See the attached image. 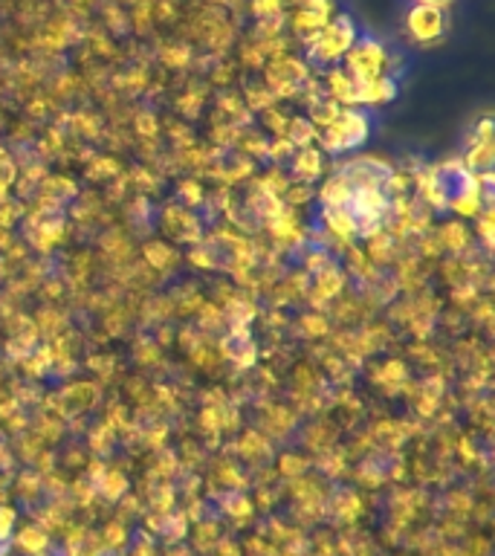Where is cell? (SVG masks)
Listing matches in <instances>:
<instances>
[{
	"label": "cell",
	"mask_w": 495,
	"mask_h": 556,
	"mask_svg": "<svg viewBox=\"0 0 495 556\" xmlns=\"http://www.w3.org/2000/svg\"><path fill=\"white\" fill-rule=\"evenodd\" d=\"M420 3H434V7L443 9V3H452V0H420Z\"/></svg>",
	"instance_id": "37"
},
{
	"label": "cell",
	"mask_w": 495,
	"mask_h": 556,
	"mask_svg": "<svg viewBox=\"0 0 495 556\" xmlns=\"http://www.w3.org/2000/svg\"><path fill=\"white\" fill-rule=\"evenodd\" d=\"M293 172L299 180L304 182H310L316 174L321 172V156L319 151H313V148H304L302 154L295 156V163H293Z\"/></svg>",
	"instance_id": "11"
},
{
	"label": "cell",
	"mask_w": 495,
	"mask_h": 556,
	"mask_svg": "<svg viewBox=\"0 0 495 556\" xmlns=\"http://www.w3.org/2000/svg\"><path fill=\"white\" fill-rule=\"evenodd\" d=\"M469 241V235L467 229L460 224H449V226H443V232H441V243L443 247H449L452 252H460L464 247H467Z\"/></svg>",
	"instance_id": "18"
},
{
	"label": "cell",
	"mask_w": 495,
	"mask_h": 556,
	"mask_svg": "<svg viewBox=\"0 0 495 556\" xmlns=\"http://www.w3.org/2000/svg\"><path fill=\"white\" fill-rule=\"evenodd\" d=\"M238 450H241L243 458L258 460L267 455V443H264V438H258V434H246V438L238 443Z\"/></svg>",
	"instance_id": "20"
},
{
	"label": "cell",
	"mask_w": 495,
	"mask_h": 556,
	"mask_svg": "<svg viewBox=\"0 0 495 556\" xmlns=\"http://www.w3.org/2000/svg\"><path fill=\"white\" fill-rule=\"evenodd\" d=\"M302 12H313V15H321V17H330L333 12V0H295Z\"/></svg>",
	"instance_id": "23"
},
{
	"label": "cell",
	"mask_w": 495,
	"mask_h": 556,
	"mask_svg": "<svg viewBox=\"0 0 495 556\" xmlns=\"http://www.w3.org/2000/svg\"><path fill=\"white\" fill-rule=\"evenodd\" d=\"M272 99H276V96L269 93V90H261V87H252L250 93H246V102H250L252 108H264V111H269Z\"/></svg>",
	"instance_id": "25"
},
{
	"label": "cell",
	"mask_w": 495,
	"mask_h": 556,
	"mask_svg": "<svg viewBox=\"0 0 495 556\" xmlns=\"http://www.w3.org/2000/svg\"><path fill=\"white\" fill-rule=\"evenodd\" d=\"M356 43V29L351 24V17H337L333 24L321 26V33L307 43L310 50V59L316 64H330V61L342 59L351 47Z\"/></svg>",
	"instance_id": "1"
},
{
	"label": "cell",
	"mask_w": 495,
	"mask_h": 556,
	"mask_svg": "<svg viewBox=\"0 0 495 556\" xmlns=\"http://www.w3.org/2000/svg\"><path fill=\"white\" fill-rule=\"evenodd\" d=\"M99 490H102L104 498L116 502V498H122L125 490H128V478L122 476V472H104V478L99 481Z\"/></svg>",
	"instance_id": "17"
},
{
	"label": "cell",
	"mask_w": 495,
	"mask_h": 556,
	"mask_svg": "<svg viewBox=\"0 0 495 556\" xmlns=\"http://www.w3.org/2000/svg\"><path fill=\"white\" fill-rule=\"evenodd\" d=\"M212 78H215L217 85H226V81L232 78V67H226V64H224V67H217L215 76H212Z\"/></svg>",
	"instance_id": "35"
},
{
	"label": "cell",
	"mask_w": 495,
	"mask_h": 556,
	"mask_svg": "<svg viewBox=\"0 0 495 556\" xmlns=\"http://www.w3.org/2000/svg\"><path fill=\"white\" fill-rule=\"evenodd\" d=\"M145 261L151 267L156 269H165L174 264V252L165 247V243H148L145 247Z\"/></svg>",
	"instance_id": "19"
},
{
	"label": "cell",
	"mask_w": 495,
	"mask_h": 556,
	"mask_svg": "<svg viewBox=\"0 0 495 556\" xmlns=\"http://www.w3.org/2000/svg\"><path fill=\"white\" fill-rule=\"evenodd\" d=\"M220 507H224L229 516H234V519H250V513H252V504L246 502L238 490L220 495Z\"/></svg>",
	"instance_id": "16"
},
{
	"label": "cell",
	"mask_w": 495,
	"mask_h": 556,
	"mask_svg": "<svg viewBox=\"0 0 495 556\" xmlns=\"http://www.w3.org/2000/svg\"><path fill=\"white\" fill-rule=\"evenodd\" d=\"M365 139H368V119L359 111H342L333 125L321 130V146L333 151V154L363 146Z\"/></svg>",
	"instance_id": "2"
},
{
	"label": "cell",
	"mask_w": 495,
	"mask_h": 556,
	"mask_svg": "<svg viewBox=\"0 0 495 556\" xmlns=\"http://www.w3.org/2000/svg\"><path fill=\"white\" fill-rule=\"evenodd\" d=\"M328 24V17H321V15H313V12H295L293 15V33L302 38L304 43H310L316 35L321 33V26Z\"/></svg>",
	"instance_id": "8"
},
{
	"label": "cell",
	"mask_w": 495,
	"mask_h": 556,
	"mask_svg": "<svg viewBox=\"0 0 495 556\" xmlns=\"http://www.w3.org/2000/svg\"><path fill=\"white\" fill-rule=\"evenodd\" d=\"M165 229L174 232V238H180V241H198V235H200L194 215L180 206L165 208Z\"/></svg>",
	"instance_id": "5"
},
{
	"label": "cell",
	"mask_w": 495,
	"mask_h": 556,
	"mask_svg": "<svg viewBox=\"0 0 495 556\" xmlns=\"http://www.w3.org/2000/svg\"><path fill=\"white\" fill-rule=\"evenodd\" d=\"M304 325H307V333H328V321L321 319V316H310V319L304 321Z\"/></svg>",
	"instance_id": "33"
},
{
	"label": "cell",
	"mask_w": 495,
	"mask_h": 556,
	"mask_svg": "<svg viewBox=\"0 0 495 556\" xmlns=\"http://www.w3.org/2000/svg\"><path fill=\"white\" fill-rule=\"evenodd\" d=\"M347 198H351V186H347L342 177H333V180L325 182V189H321V203H325V208L345 206Z\"/></svg>",
	"instance_id": "12"
},
{
	"label": "cell",
	"mask_w": 495,
	"mask_h": 556,
	"mask_svg": "<svg viewBox=\"0 0 495 556\" xmlns=\"http://www.w3.org/2000/svg\"><path fill=\"white\" fill-rule=\"evenodd\" d=\"M284 139H290V142H299V146H304V148H310V142L316 139V125H313L310 119L295 116V119L287 122Z\"/></svg>",
	"instance_id": "13"
},
{
	"label": "cell",
	"mask_w": 495,
	"mask_h": 556,
	"mask_svg": "<svg viewBox=\"0 0 495 556\" xmlns=\"http://www.w3.org/2000/svg\"><path fill=\"white\" fill-rule=\"evenodd\" d=\"M325 96L337 104H356V85L345 70H330L325 78Z\"/></svg>",
	"instance_id": "6"
},
{
	"label": "cell",
	"mask_w": 495,
	"mask_h": 556,
	"mask_svg": "<svg viewBox=\"0 0 495 556\" xmlns=\"http://www.w3.org/2000/svg\"><path fill=\"white\" fill-rule=\"evenodd\" d=\"M345 73L354 78L356 85H359V81H371V78L385 76V70H389V52H385V47L377 41H368V38L354 43V47L345 52Z\"/></svg>",
	"instance_id": "3"
},
{
	"label": "cell",
	"mask_w": 495,
	"mask_h": 556,
	"mask_svg": "<svg viewBox=\"0 0 495 556\" xmlns=\"http://www.w3.org/2000/svg\"><path fill=\"white\" fill-rule=\"evenodd\" d=\"M156 15L163 17V21L174 17V3H172V0H160V9H156Z\"/></svg>",
	"instance_id": "34"
},
{
	"label": "cell",
	"mask_w": 495,
	"mask_h": 556,
	"mask_svg": "<svg viewBox=\"0 0 495 556\" xmlns=\"http://www.w3.org/2000/svg\"><path fill=\"white\" fill-rule=\"evenodd\" d=\"M269 154H272V160H284V156H290V151H293V142H290V139H278L276 146L272 148H267Z\"/></svg>",
	"instance_id": "31"
},
{
	"label": "cell",
	"mask_w": 495,
	"mask_h": 556,
	"mask_svg": "<svg viewBox=\"0 0 495 556\" xmlns=\"http://www.w3.org/2000/svg\"><path fill=\"white\" fill-rule=\"evenodd\" d=\"M217 525L215 521H203L198 528V547H203V551H208L212 545H217Z\"/></svg>",
	"instance_id": "24"
},
{
	"label": "cell",
	"mask_w": 495,
	"mask_h": 556,
	"mask_svg": "<svg viewBox=\"0 0 495 556\" xmlns=\"http://www.w3.org/2000/svg\"><path fill=\"white\" fill-rule=\"evenodd\" d=\"M137 128H139V134H142V137H154L156 134V119L154 116H151V113H139L137 116Z\"/></svg>",
	"instance_id": "29"
},
{
	"label": "cell",
	"mask_w": 495,
	"mask_h": 556,
	"mask_svg": "<svg viewBox=\"0 0 495 556\" xmlns=\"http://www.w3.org/2000/svg\"><path fill=\"white\" fill-rule=\"evenodd\" d=\"M241 59L250 64V67H264V55H261V50L252 43V47H243Z\"/></svg>",
	"instance_id": "30"
},
{
	"label": "cell",
	"mask_w": 495,
	"mask_h": 556,
	"mask_svg": "<svg viewBox=\"0 0 495 556\" xmlns=\"http://www.w3.org/2000/svg\"><path fill=\"white\" fill-rule=\"evenodd\" d=\"M104 17H107V21H111V29L113 33H122V29H125V26H128V17H125V12H122L119 7H104Z\"/></svg>",
	"instance_id": "26"
},
{
	"label": "cell",
	"mask_w": 495,
	"mask_h": 556,
	"mask_svg": "<svg viewBox=\"0 0 495 556\" xmlns=\"http://www.w3.org/2000/svg\"><path fill=\"white\" fill-rule=\"evenodd\" d=\"M406 29L417 43H437L446 33V15L434 3H415L408 9Z\"/></svg>",
	"instance_id": "4"
},
{
	"label": "cell",
	"mask_w": 495,
	"mask_h": 556,
	"mask_svg": "<svg viewBox=\"0 0 495 556\" xmlns=\"http://www.w3.org/2000/svg\"><path fill=\"white\" fill-rule=\"evenodd\" d=\"M325 220H328V232L337 235V238H351V235H356L354 217H351V212L345 206L325 208Z\"/></svg>",
	"instance_id": "9"
},
{
	"label": "cell",
	"mask_w": 495,
	"mask_h": 556,
	"mask_svg": "<svg viewBox=\"0 0 495 556\" xmlns=\"http://www.w3.org/2000/svg\"><path fill=\"white\" fill-rule=\"evenodd\" d=\"M73 7H76L78 12H85V9L93 7V0H73Z\"/></svg>",
	"instance_id": "36"
},
{
	"label": "cell",
	"mask_w": 495,
	"mask_h": 556,
	"mask_svg": "<svg viewBox=\"0 0 495 556\" xmlns=\"http://www.w3.org/2000/svg\"><path fill=\"white\" fill-rule=\"evenodd\" d=\"M200 102H203V96L186 93V96H180V102H177V108H180L182 113H189V116H194V113L200 111Z\"/></svg>",
	"instance_id": "27"
},
{
	"label": "cell",
	"mask_w": 495,
	"mask_h": 556,
	"mask_svg": "<svg viewBox=\"0 0 495 556\" xmlns=\"http://www.w3.org/2000/svg\"><path fill=\"white\" fill-rule=\"evenodd\" d=\"M490 163H493V139H486V142H475V146L469 148L467 154V168L472 174L478 172V168H490Z\"/></svg>",
	"instance_id": "15"
},
{
	"label": "cell",
	"mask_w": 495,
	"mask_h": 556,
	"mask_svg": "<svg viewBox=\"0 0 495 556\" xmlns=\"http://www.w3.org/2000/svg\"><path fill=\"white\" fill-rule=\"evenodd\" d=\"M163 61H165V64H168V67L182 70L191 61L189 47H186V43H174V47H165V50H163Z\"/></svg>",
	"instance_id": "21"
},
{
	"label": "cell",
	"mask_w": 495,
	"mask_h": 556,
	"mask_svg": "<svg viewBox=\"0 0 495 556\" xmlns=\"http://www.w3.org/2000/svg\"><path fill=\"white\" fill-rule=\"evenodd\" d=\"M281 472H284V476H302L304 460L295 458V455H284V458H281Z\"/></svg>",
	"instance_id": "28"
},
{
	"label": "cell",
	"mask_w": 495,
	"mask_h": 556,
	"mask_svg": "<svg viewBox=\"0 0 495 556\" xmlns=\"http://www.w3.org/2000/svg\"><path fill=\"white\" fill-rule=\"evenodd\" d=\"M85 556H102V554H99V551H93V554H85Z\"/></svg>",
	"instance_id": "38"
},
{
	"label": "cell",
	"mask_w": 495,
	"mask_h": 556,
	"mask_svg": "<svg viewBox=\"0 0 495 556\" xmlns=\"http://www.w3.org/2000/svg\"><path fill=\"white\" fill-rule=\"evenodd\" d=\"M182 198H186V200H189V203H191V206H194V203H198V200L200 198H203V194H200V186H198V182H182Z\"/></svg>",
	"instance_id": "32"
},
{
	"label": "cell",
	"mask_w": 495,
	"mask_h": 556,
	"mask_svg": "<svg viewBox=\"0 0 495 556\" xmlns=\"http://www.w3.org/2000/svg\"><path fill=\"white\" fill-rule=\"evenodd\" d=\"M455 212H460V215H478L481 212V191H475V194H464V198L452 200L449 203Z\"/></svg>",
	"instance_id": "22"
},
{
	"label": "cell",
	"mask_w": 495,
	"mask_h": 556,
	"mask_svg": "<svg viewBox=\"0 0 495 556\" xmlns=\"http://www.w3.org/2000/svg\"><path fill=\"white\" fill-rule=\"evenodd\" d=\"M17 545L24 547L26 554L33 556H43V551L50 547V536H47V530L43 528H24L21 533H17Z\"/></svg>",
	"instance_id": "10"
},
{
	"label": "cell",
	"mask_w": 495,
	"mask_h": 556,
	"mask_svg": "<svg viewBox=\"0 0 495 556\" xmlns=\"http://www.w3.org/2000/svg\"><path fill=\"white\" fill-rule=\"evenodd\" d=\"M224 354L229 356V359H234L238 365H252L255 363V345H252L250 333L243 328H234L229 337L224 339Z\"/></svg>",
	"instance_id": "7"
},
{
	"label": "cell",
	"mask_w": 495,
	"mask_h": 556,
	"mask_svg": "<svg viewBox=\"0 0 495 556\" xmlns=\"http://www.w3.org/2000/svg\"><path fill=\"white\" fill-rule=\"evenodd\" d=\"M339 113H342V108H339L333 99H319L316 104H310V122L313 125H321V128H328V125H333V122L339 119Z\"/></svg>",
	"instance_id": "14"
}]
</instances>
